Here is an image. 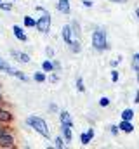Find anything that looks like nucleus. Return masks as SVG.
Segmentation results:
<instances>
[{"label": "nucleus", "instance_id": "nucleus-31", "mask_svg": "<svg viewBox=\"0 0 139 149\" xmlns=\"http://www.w3.org/2000/svg\"><path fill=\"white\" fill-rule=\"evenodd\" d=\"M120 61H122V57H118V59H113V61H111V66H113V68H115V66H118V63H120Z\"/></svg>", "mask_w": 139, "mask_h": 149}, {"label": "nucleus", "instance_id": "nucleus-16", "mask_svg": "<svg viewBox=\"0 0 139 149\" xmlns=\"http://www.w3.org/2000/svg\"><path fill=\"white\" fill-rule=\"evenodd\" d=\"M70 50H71L73 54H78V52L82 50V45H80V42H78V40H73V42L70 43Z\"/></svg>", "mask_w": 139, "mask_h": 149}, {"label": "nucleus", "instance_id": "nucleus-24", "mask_svg": "<svg viewBox=\"0 0 139 149\" xmlns=\"http://www.w3.org/2000/svg\"><path fill=\"white\" fill-rule=\"evenodd\" d=\"M99 106H101V108L110 106V97H101V99H99Z\"/></svg>", "mask_w": 139, "mask_h": 149}, {"label": "nucleus", "instance_id": "nucleus-15", "mask_svg": "<svg viewBox=\"0 0 139 149\" xmlns=\"http://www.w3.org/2000/svg\"><path fill=\"white\" fill-rule=\"evenodd\" d=\"M42 71H45V73H52L54 71V64H52L51 59H47V61L42 63Z\"/></svg>", "mask_w": 139, "mask_h": 149}, {"label": "nucleus", "instance_id": "nucleus-32", "mask_svg": "<svg viewBox=\"0 0 139 149\" xmlns=\"http://www.w3.org/2000/svg\"><path fill=\"white\" fill-rule=\"evenodd\" d=\"M132 68H134L136 71H139V61H136V59L132 61Z\"/></svg>", "mask_w": 139, "mask_h": 149}, {"label": "nucleus", "instance_id": "nucleus-27", "mask_svg": "<svg viewBox=\"0 0 139 149\" xmlns=\"http://www.w3.org/2000/svg\"><path fill=\"white\" fill-rule=\"evenodd\" d=\"M108 128H110V134H111V135H117V134H118V127H117V125H110Z\"/></svg>", "mask_w": 139, "mask_h": 149}, {"label": "nucleus", "instance_id": "nucleus-4", "mask_svg": "<svg viewBox=\"0 0 139 149\" xmlns=\"http://www.w3.org/2000/svg\"><path fill=\"white\" fill-rule=\"evenodd\" d=\"M16 148V139L14 135L7 130L0 135V149H14Z\"/></svg>", "mask_w": 139, "mask_h": 149}, {"label": "nucleus", "instance_id": "nucleus-7", "mask_svg": "<svg viewBox=\"0 0 139 149\" xmlns=\"http://www.w3.org/2000/svg\"><path fill=\"white\" fill-rule=\"evenodd\" d=\"M61 37H63V40H65L68 45L73 42V31H71V24L63 26V30H61Z\"/></svg>", "mask_w": 139, "mask_h": 149}, {"label": "nucleus", "instance_id": "nucleus-10", "mask_svg": "<svg viewBox=\"0 0 139 149\" xmlns=\"http://www.w3.org/2000/svg\"><path fill=\"white\" fill-rule=\"evenodd\" d=\"M94 135H96L94 128H89L85 134H82V135H80V141H82V144H84V146H87V144H89V142L94 139Z\"/></svg>", "mask_w": 139, "mask_h": 149}, {"label": "nucleus", "instance_id": "nucleus-38", "mask_svg": "<svg viewBox=\"0 0 139 149\" xmlns=\"http://www.w3.org/2000/svg\"><path fill=\"white\" fill-rule=\"evenodd\" d=\"M134 59H136V61H139V52H138V54H134Z\"/></svg>", "mask_w": 139, "mask_h": 149}, {"label": "nucleus", "instance_id": "nucleus-45", "mask_svg": "<svg viewBox=\"0 0 139 149\" xmlns=\"http://www.w3.org/2000/svg\"><path fill=\"white\" fill-rule=\"evenodd\" d=\"M0 2H2V0H0Z\"/></svg>", "mask_w": 139, "mask_h": 149}, {"label": "nucleus", "instance_id": "nucleus-17", "mask_svg": "<svg viewBox=\"0 0 139 149\" xmlns=\"http://www.w3.org/2000/svg\"><path fill=\"white\" fill-rule=\"evenodd\" d=\"M120 116H122V120H129V121H132V120H134V111H132V109H124Z\"/></svg>", "mask_w": 139, "mask_h": 149}, {"label": "nucleus", "instance_id": "nucleus-9", "mask_svg": "<svg viewBox=\"0 0 139 149\" xmlns=\"http://www.w3.org/2000/svg\"><path fill=\"white\" fill-rule=\"evenodd\" d=\"M12 33H14V37L18 38L19 42H26V40H28L26 33L23 31V28H21V26H18V24H14V26H12Z\"/></svg>", "mask_w": 139, "mask_h": 149}, {"label": "nucleus", "instance_id": "nucleus-6", "mask_svg": "<svg viewBox=\"0 0 139 149\" xmlns=\"http://www.w3.org/2000/svg\"><path fill=\"white\" fill-rule=\"evenodd\" d=\"M12 120H14V114H12V113L9 111V109L0 108V123L9 125V123H12Z\"/></svg>", "mask_w": 139, "mask_h": 149}, {"label": "nucleus", "instance_id": "nucleus-13", "mask_svg": "<svg viewBox=\"0 0 139 149\" xmlns=\"http://www.w3.org/2000/svg\"><path fill=\"white\" fill-rule=\"evenodd\" d=\"M61 132H63V135H65V141H66V142H71V139H73V135H71V127H70V125H61Z\"/></svg>", "mask_w": 139, "mask_h": 149}, {"label": "nucleus", "instance_id": "nucleus-20", "mask_svg": "<svg viewBox=\"0 0 139 149\" xmlns=\"http://www.w3.org/2000/svg\"><path fill=\"white\" fill-rule=\"evenodd\" d=\"M54 148H58V149L65 148V139L63 137H56L54 139Z\"/></svg>", "mask_w": 139, "mask_h": 149}, {"label": "nucleus", "instance_id": "nucleus-39", "mask_svg": "<svg viewBox=\"0 0 139 149\" xmlns=\"http://www.w3.org/2000/svg\"><path fill=\"white\" fill-rule=\"evenodd\" d=\"M2 102H4V95L0 94V104H2Z\"/></svg>", "mask_w": 139, "mask_h": 149}, {"label": "nucleus", "instance_id": "nucleus-29", "mask_svg": "<svg viewBox=\"0 0 139 149\" xmlns=\"http://www.w3.org/2000/svg\"><path fill=\"white\" fill-rule=\"evenodd\" d=\"M82 3H84V7H87V9H91V7H92V5H94V3H92V2H91V0H84V2H82Z\"/></svg>", "mask_w": 139, "mask_h": 149}, {"label": "nucleus", "instance_id": "nucleus-22", "mask_svg": "<svg viewBox=\"0 0 139 149\" xmlns=\"http://www.w3.org/2000/svg\"><path fill=\"white\" fill-rule=\"evenodd\" d=\"M14 76H16V78H19V80H23V81H28V80H30V78H28L26 74L23 73V71H19V70L16 71V74H14Z\"/></svg>", "mask_w": 139, "mask_h": 149}, {"label": "nucleus", "instance_id": "nucleus-43", "mask_svg": "<svg viewBox=\"0 0 139 149\" xmlns=\"http://www.w3.org/2000/svg\"><path fill=\"white\" fill-rule=\"evenodd\" d=\"M0 87H2V83H0Z\"/></svg>", "mask_w": 139, "mask_h": 149}, {"label": "nucleus", "instance_id": "nucleus-42", "mask_svg": "<svg viewBox=\"0 0 139 149\" xmlns=\"http://www.w3.org/2000/svg\"><path fill=\"white\" fill-rule=\"evenodd\" d=\"M11 2H14V0H11Z\"/></svg>", "mask_w": 139, "mask_h": 149}, {"label": "nucleus", "instance_id": "nucleus-11", "mask_svg": "<svg viewBox=\"0 0 139 149\" xmlns=\"http://www.w3.org/2000/svg\"><path fill=\"white\" fill-rule=\"evenodd\" d=\"M59 121H61V125H70V127H73V120H71V114H70L68 111L59 113Z\"/></svg>", "mask_w": 139, "mask_h": 149}, {"label": "nucleus", "instance_id": "nucleus-28", "mask_svg": "<svg viewBox=\"0 0 139 149\" xmlns=\"http://www.w3.org/2000/svg\"><path fill=\"white\" fill-rule=\"evenodd\" d=\"M111 81H118V71L117 70L111 71Z\"/></svg>", "mask_w": 139, "mask_h": 149}, {"label": "nucleus", "instance_id": "nucleus-33", "mask_svg": "<svg viewBox=\"0 0 139 149\" xmlns=\"http://www.w3.org/2000/svg\"><path fill=\"white\" fill-rule=\"evenodd\" d=\"M7 130H9V128H7V127H5L4 123H0V135H2L4 132H7Z\"/></svg>", "mask_w": 139, "mask_h": 149}, {"label": "nucleus", "instance_id": "nucleus-2", "mask_svg": "<svg viewBox=\"0 0 139 149\" xmlns=\"http://www.w3.org/2000/svg\"><path fill=\"white\" fill-rule=\"evenodd\" d=\"M92 47L99 52H103L108 49V42H106V31L103 28H98L96 31H92Z\"/></svg>", "mask_w": 139, "mask_h": 149}, {"label": "nucleus", "instance_id": "nucleus-34", "mask_svg": "<svg viewBox=\"0 0 139 149\" xmlns=\"http://www.w3.org/2000/svg\"><path fill=\"white\" fill-rule=\"evenodd\" d=\"M49 109H51L52 113H58V106H56V104H51V106H49Z\"/></svg>", "mask_w": 139, "mask_h": 149}, {"label": "nucleus", "instance_id": "nucleus-30", "mask_svg": "<svg viewBox=\"0 0 139 149\" xmlns=\"http://www.w3.org/2000/svg\"><path fill=\"white\" fill-rule=\"evenodd\" d=\"M58 80H59V76H58V74H51V76H49V81H52V83H56Z\"/></svg>", "mask_w": 139, "mask_h": 149}, {"label": "nucleus", "instance_id": "nucleus-12", "mask_svg": "<svg viewBox=\"0 0 139 149\" xmlns=\"http://www.w3.org/2000/svg\"><path fill=\"white\" fill-rule=\"evenodd\" d=\"M58 10H59L61 14H70V10H71L70 0H59V2H58Z\"/></svg>", "mask_w": 139, "mask_h": 149}, {"label": "nucleus", "instance_id": "nucleus-3", "mask_svg": "<svg viewBox=\"0 0 139 149\" xmlns=\"http://www.w3.org/2000/svg\"><path fill=\"white\" fill-rule=\"evenodd\" d=\"M51 24H52V19H51V14L45 10V12H42V16L37 19V30L40 31V33H49L51 31Z\"/></svg>", "mask_w": 139, "mask_h": 149}, {"label": "nucleus", "instance_id": "nucleus-41", "mask_svg": "<svg viewBox=\"0 0 139 149\" xmlns=\"http://www.w3.org/2000/svg\"><path fill=\"white\" fill-rule=\"evenodd\" d=\"M136 78H138V83H139V71H138V74H136Z\"/></svg>", "mask_w": 139, "mask_h": 149}, {"label": "nucleus", "instance_id": "nucleus-44", "mask_svg": "<svg viewBox=\"0 0 139 149\" xmlns=\"http://www.w3.org/2000/svg\"><path fill=\"white\" fill-rule=\"evenodd\" d=\"M0 108H2V104H0Z\"/></svg>", "mask_w": 139, "mask_h": 149}, {"label": "nucleus", "instance_id": "nucleus-18", "mask_svg": "<svg viewBox=\"0 0 139 149\" xmlns=\"http://www.w3.org/2000/svg\"><path fill=\"white\" fill-rule=\"evenodd\" d=\"M33 80L35 81H38V83H44L45 80H47V76H45V71H37L33 74Z\"/></svg>", "mask_w": 139, "mask_h": 149}, {"label": "nucleus", "instance_id": "nucleus-37", "mask_svg": "<svg viewBox=\"0 0 139 149\" xmlns=\"http://www.w3.org/2000/svg\"><path fill=\"white\" fill-rule=\"evenodd\" d=\"M111 2H118V3H124V2H127V0H111Z\"/></svg>", "mask_w": 139, "mask_h": 149}, {"label": "nucleus", "instance_id": "nucleus-19", "mask_svg": "<svg viewBox=\"0 0 139 149\" xmlns=\"http://www.w3.org/2000/svg\"><path fill=\"white\" fill-rule=\"evenodd\" d=\"M71 31H73V37H80V24L77 21L71 23Z\"/></svg>", "mask_w": 139, "mask_h": 149}, {"label": "nucleus", "instance_id": "nucleus-5", "mask_svg": "<svg viewBox=\"0 0 139 149\" xmlns=\"http://www.w3.org/2000/svg\"><path fill=\"white\" fill-rule=\"evenodd\" d=\"M11 56L18 61V63H23V64H28L32 61V57L26 54V52H18V50H11Z\"/></svg>", "mask_w": 139, "mask_h": 149}, {"label": "nucleus", "instance_id": "nucleus-14", "mask_svg": "<svg viewBox=\"0 0 139 149\" xmlns=\"http://www.w3.org/2000/svg\"><path fill=\"white\" fill-rule=\"evenodd\" d=\"M23 24H25V28H35L37 26V19H33L32 16H25L23 17Z\"/></svg>", "mask_w": 139, "mask_h": 149}, {"label": "nucleus", "instance_id": "nucleus-40", "mask_svg": "<svg viewBox=\"0 0 139 149\" xmlns=\"http://www.w3.org/2000/svg\"><path fill=\"white\" fill-rule=\"evenodd\" d=\"M136 16H138V19H139V7H138V10H136Z\"/></svg>", "mask_w": 139, "mask_h": 149}, {"label": "nucleus", "instance_id": "nucleus-21", "mask_svg": "<svg viewBox=\"0 0 139 149\" xmlns=\"http://www.w3.org/2000/svg\"><path fill=\"white\" fill-rule=\"evenodd\" d=\"M77 88H78V92H85V87H84V80L78 76L77 78Z\"/></svg>", "mask_w": 139, "mask_h": 149}, {"label": "nucleus", "instance_id": "nucleus-35", "mask_svg": "<svg viewBox=\"0 0 139 149\" xmlns=\"http://www.w3.org/2000/svg\"><path fill=\"white\" fill-rule=\"evenodd\" d=\"M52 64H54V70H61V64L58 61H52Z\"/></svg>", "mask_w": 139, "mask_h": 149}, {"label": "nucleus", "instance_id": "nucleus-26", "mask_svg": "<svg viewBox=\"0 0 139 149\" xmlns=\"http://www.w3.org/2000/svg\"><path fill=\"white\" fill-rule=\"evenodd\" d=\"M9 66H11V64H9V63H5V61L0 57V71H4V73H5V70H7Z\"/></svg>", "mask_w": 139, "mask_h": 149}, {"label": "nucleus", "instance_id": "nucleus-1", "mask_svg": "<svg viewBox=\"0 0 139 149\" xmlns=\"http://www.w3.org/2000/svg\"><path fill=\"white\" fill-rule=\"evenodd\" d=\"M26 125L28 127H32L37 134H40L42 137H45V139H49L51 137V132H49V125H47V121L44 120V118H40V116H28L26 118Z\"/></svg>", "mask_w": 139, "mask_h": 149}, {"label": "nucleus", "instance_id": "nucleus-8", "mask_svg": "<svg viewBox=\"0 0 139 149\" xmlns=\"http://www.w3.org/2000/svg\"><path fill=\"white\" fill-rule=\"evenodd\" d=\"M118 130H122L124 134H131V132H134V125L129 120H122L120 125H118Z\"/></svg>", "mask_w": 139, "mask_h": 149}, {"label": "nucleus", "instance_id": "nucleus-23", "mask_svg": "<svg viewBox=\"0 0 139 149\" xmlns=\"http://www.w3.org/2000/svg\"><path fill=\"white\" fill-rule=\"evenodd\" d=\"M0 9H2V10H12V3H9V2H0Z\"/></svg>", "mask_w": 139, "mask_h": 149}, {"label": "nucleus", "instance_id": "nucleus-36", "mask_svg": "<svg viewBox=\"0 0 139 149\" xmlns=\"http://www.w3.org/2000/svg\"><path fill=\"white\" fill-rule=\"evenodd\" d=\"M134 102H136V104H139V90L136 92V99H134Z\"/></svg>", "mask_w": 139, "mask_h": 149}, {"label": "nucleus", "instance_id": "nucleus-25", "mask_svg": "<svg viewBox=\"0 0 139 149\" xmlns=\"http://www.w3.org/2000/svg\"><path fill=\"white\" fill-rule=\"evenodd\" d=\"M45 56H47V59H52L54 57V49L52 47H47L45 49Z\"/></svg>", "mask_w": 139, "mask_h": 149}]
</instances>
